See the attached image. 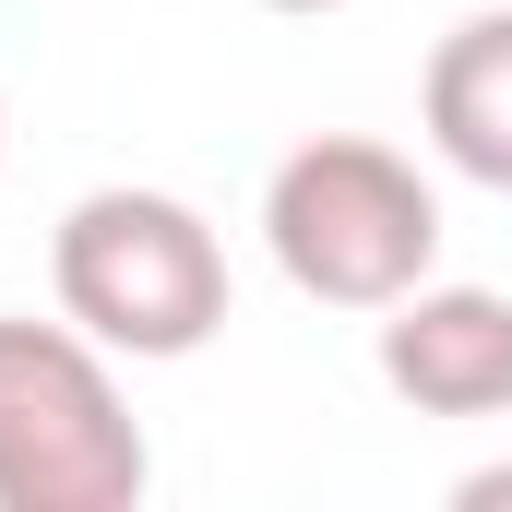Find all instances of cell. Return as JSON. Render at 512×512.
I'll use <instances>...</instances> for the list:
<instances>
[{
	"mask_svg": "<svg viewBox=\"0 0 512 512\" xmlns=\"http://www.w3.org/2000/svg\"><path fill=\"white\" fill-rule=\"evenodd\" d=\"M262 251L298 298L382 322L405 286L441 274V191L417 179V155H393L370 131H310L262 179Z\"/></svg>",
	"mask_w": 512,
	"mask_h": 512,
	"instance_id": "cell-1",
	"label": "cell"
},
{
	"mask_svg": "<svg viewBox=\"0 0 512 512\" xmlns=\"http://www.w3.org/2000/svg\"><path fill=\"white\" fill-rule=\"evenodd\" d=\"M48 286L108 358H191L227 334V239L179 191H84L48 239Z\"/></svg>",
	"mask_w": 512,
	"mask_h": 512,
	"instance_id": "cell-2",
	"label": "cell"
},
{
	"mask_svg": "<svg viewBox=\"0 0 512 512\" xmlns=\"http://www.w3.org/2000/svg\"><path fill=\"white\" fill-rule=\"evenodd\" d=\"M155 477L108 346L60 310H0V512H131Z\"/></svg>",
	"mask_w": 512,
	"mask_h": 512,
	"instance_id": "cell-3",
	"label": "cell"
},
{
	"mask_svg": "<svg viewBox=\"0 0 512 512\" xmlns=\"http://www.w3.org/2000/svg\"><path fill=\"white\" fill-rule=\"evenodd\" d=\"M382 382L417 417H512V298L501 286H405L382 310Z\"/></svg>",
	"mask_w": 512,
	"mask_h": 512,
	"instance_id": "cell-4",
	"label": "cell"
},
{
	"mask_svg": "<svg viewBox=\"0 0 512 512\" xmlns=\"http://www.w3.org/2000/svg\"><path fill=\"white\" fill-rule=\"evenodd\" d=\"M417 131L453 179L512 191V12H465L441 48H429V84H417Z\"/></svg>",
	"mask_w": 512,
	"mask_h": 512,
	"instance_id": "cell-5",
	"label": "cell"
},
{
	"mask_svg": "<svg viewBox=\"0 0 512 512\" xmlns=\"http://www.w3.org/2000/svg\"><path fill=\"white\" fill-rule=\"evenodd\" d=\"M453 501H465V512H501V501H512V465H477V477H453Z\"/></svg>",
	"mask_w": 512,
	"mask_h": 512,
	"instance_id": "cell-6",
	"label": "cell"
},
{
	"mask_svg": "<svg viewBox=\"0 0 512 512\" xmlns=\"http://www.w3.org/2000/svg\"><path fill=\"white\" fill-rule=\"evenodd\" d=\"M262 12H346V0H262Z\"/></svg>",
	"mask_w": 512,
	"mask_h": 512,
	"instance_id": "cell-7",
	"label": "cell"
}]
</instances>
